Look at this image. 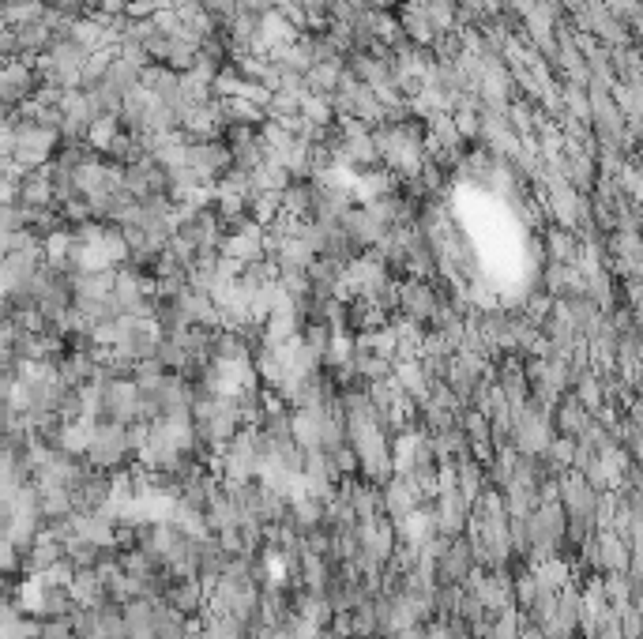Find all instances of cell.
Masks as SVG:
<instances>
[{
    "instance_id": "5bb4252c",
    "label": "cell",
    "mask_w": 643,
    "mask_h": 639,
    "mask_svg": "<svg viewBox=\"0 0 643 639\" xmlns=\"http://www.w3.org/2000/svg\"><path fill=\"white\" fill-rule=\"evenodd\" d=\"M527 572L534 576V583H538V591H561L565 583H572L576 579V564L572 561H565L561 553L557 557H546V561H534V564H527Z\"/></svg>"
},
{
    "instance_id": "f1b7e54d",
    "label": "cell",
    "mask_w": 643,
    "mask_h": 639,
    "mask_svg": "<svg viewBox=\"0 0 643 639\" xmlns=\"http://www.w3.org/2000/svg\"><path fill=\"white\" fill-rule=\"evenodd\" d=\"M316 260V252L305 245V241H298V237H290L283 249L271 256V264L279 267V271H309V264Z\"/></svg>"
},
{
    "instance_id": "30bf717a",
    "label": "cell",
    "mask_w": 643,
    "mask_h": 639,
    "mask_svg": "<svg viewBox=\"0 0 643 639\" xmlns=\"http://www.w3.org/2000/svg\"><path fill=\"white\" fill-rule=\"evenodd\" d=\"M170 305L177 309V316H181L185 324H204V328H219V305H215V301H211L204 290H192V286H185L181 294L173 297Z\"/></svg>"
},
{
    "instance_id": "83f0119b",
    "label": "cell",
    "mask_w": 643,
    "mask_h": 639,
    "mask_svg": "<svg viewBox=\"0 0 643 639\" xmlns=\"http://www.w3.org/2000/svg\"><path fill=\"white\" fill-rule=\"evenodd\" d=\"M53 34H49L46 23H27V27H16V46L23 61H34L38 53H46Z\"/></svg>"
},
{
    "instance_id": "4dcf8cb0",
    "label": "cell",
    "mask_w": 643,
    "mask_h": 639,
    "mask_svg": "<svg viewBox=\"0 0 643 639\" xmlns=\"http://www.w3.org/2000/svg\"><path fill=\"white\" fill-rule=\"evenodd\" d=\"M162 380H166V369H162V361L158 358H143L132 365V384L140 388V395H151V399H155L158 388H162Z\"/></svg>"
},
{
    "instance_id": "836d02e7",
    "label": "cell",
    "mask_w": 643,
    "mask_h": 639,
    "mask_svg": "<svg viewBox=\"0 0 643 639\" xmlns=\"http://www.w3.org/2000/svg\"><path fill=\"white\" fill-rule=\"evenodd\" d=\"M117 132H121L117 117H95V121H91V128H87V136H83V143H87L95 155H98V151L106 155V151H110V143L117 140Z\"/></svg>"
},
{
    "instance_id": "4fadbf2b",
    "label": "cell",
    "mask_w": 643,
    "mask_h": 639,
    "mask_svg": "<svg viewBox=\"0 0 643 639\" xmlns=\"http://www.w3.org/2000/svg\"><path fill=\"white\" fill-rule=\"evenodd\" d=\"M576 252H580V237L572 230L553 226V222L542 230V260L546 264H576Z\"/></svg>"
},
{
    "instance_id": "5b68a950",
    "label": "cell",
    "mask_w": 643,
    "mask_h": 639,
    "mask_svg": "<svg viewBox=\"0 0 643 639\" xmlns=\"http://www.w3.org/2000/svg\"><path fill=\"white\" fill-rule=\"evenodd\" d=\"M136 406H140V388L132 384V376H117L110 384H102V418L117 421V425H132Z\"/></svg>"
},
{
    "instance_id": "7c38bea8",
    "label": "cell",
    "mask_w": 643,
    "mask_h": 639,
    "mask_svg": "<svg viewBox=\"0 0 643 639\" xmlns=\"http://www.w3.org/2000/svg\"><path fill=\"white\" fill-rule=\"evenodd\" d=\"M162 602L177 609L181 617H200L204 613V587H200V579H170L166 591H162Z\"/></svg>"
},
{
    "instance_id": "f35d334b",
    "label": "cell",
    "mask_w": 643,
    "mask_h": 639,
    "mask_svg": "<svg viewBox=\"0 0 643 639\" xmlns=\"http://www.w3.org/2000/svg\"><path fill=\"white\" fill-rule=\"evenodd\" d=\"M61 549H64V561L72 564V568H95L98 553H102V549L91 546V542H83V538H64Z\"/></svg>"
},
{
    "instance_id": "7402d4cb",
    "label": "cell",
    "mask_w": 643,
    "mask_h": 639,
    "mask_svg": "<svg viewBox=\"0 0 643 639\" xmlns=\"http://www.w3.org/2000/svg\"><path fill=\"white\" fill-rule=\"evenodd\" d=\"M392 380L399 384V391H407L414 403H425L429 399V380H425L422 365L410 361H392Z\"/></svg>"
},
{
    "instance_id": "6da1fadb",
    "label": "cell",
    "mask_w": 643,
    "mask_h": 639,
    "mask_svg": "<svg viewBox=\"0 0 643 639\" xmlns=\"http://www.w3.org/2000/svg\"><path fill=\"white\" fill-rule=\"evenodd\" d=\"M128 425H117L110 418H98L95 429H91V440H87V452H83V463L95 470H121L128 463Z\"/></svg>"
},
{
    "instance_id": "8d00e7d4",
    "label": "cell",
    "mask_w": 643,
    "mask_h": 639,
    "mask_svg": "<svg viewBox=\"0 0 643 639\" xmlns=\"http://www.w3.org/2000/svg\"><path fill=\"white\" fill-rule=\"evenodd\" d=\"M68 613H72V594H68V587L46 583V591H42V606H38V617L46 621V617H68Z\"/></svg>"
},
{
    "instance_id": "ee69618b",
    "label": "cell",
    "mask_w": 643,
    "mask_h": 639,
    "mask_svg": "<svg viewBox=\"0 0 643 639\" xmlns=\"http://www.w3.org/2000/svg\"><path fill=\"white\" fill-rule=\"evenodd\" d=\"M128 0H98V12L102 16H125Z\"/></svg>"
},
{
    "instance_id": "7a4b0ae2",
    "label": "cell",
    "mask_w": 643,
    "mask_h": 639,
    "mask_svg": "<svg viewBox=\"0 0 643 639\" xmlns=\"http://www.w3.org/2000/svg\"><path fill=\"white\" fill-rule=\"evenodd\" d=\"M16 121V117H12ZM61 147V132L46 125H34V121H16V162L23 170H42L49 166V158L57 155Z\"/></svg>"
},
{
    "instance_id": "52a82bcc",
    "label": "cell",
    "mask_w": 643,
    "mask_h": 639,
    "mask_svg": "<svg viewBox=\"0 0 643 639\" xmlns=\"http://www.w3.org/2000/svg\"><path fill=\"white\" fill-rule=\"evenodd\" d=\"M189 170H196V177L204 185H215L222 173L230 170V151L222 140H200L189 143Z\"/></svg>"
},
{
    "instance_id": "ab89813d",
    "label": "cell",
    "mask_w": 643,
    "mask_h": 639,
    "mask_svg": "<svg viewBox=\"0 0 643 639\" xmlns=\"http://www.w3.org/2000/svg\"><path fill=\"white\" fill-rule=\"evenodd\" d=\"M38 639H79V636L72 632V621H68V617H46Z\"/></svg>"
},
{
    "instance_id": "8fae6325",
    "label": "cell",
    "mask_w": 643,
    "mask_h": 639,
    "mask_svg": "<svg viewBox=\"0 0 643 639\" xmlns=\"http://www.w3.org/2000/svg\"><path fill=\"white\" fill-rule=\"evenodd\" d=\"M158 414H192V403H196V384L189 376L181 373H166L162 388L155 395Z\"/></svg>"
},
{
    "instance_id": "4316f807",
    "label": "cell",
    "mask_w": 643,
    "mask_h": 639,
    "mask_svg": "<svg viewBox=\"0 0 643 639\" xmlns=\"http://www.w3.org/2000/svg\"><path fill=\"white\" fill-rule=\"evenodd\" d=\"M83 98H87V106H91V113H95V117H117V113H121V98H125V94H117L110 83L95 79V83H83Z\"/></svg>"
},
{
    "instance_id": "ac0fdd59",
    "label": "cell",
    "mask_w": 643,
    "mask_h": 639,
    "mask_svg": "<svg viewBox=\"0 0 643 639\" xmlns=\"http://www.w3.org/2000/svg\"><path fill=\"white\" fill-rule=\"evenodd\" d=\"M346 72L369 87H380L392 79V64L388 57H377V53H346Z\"/></svg>"
},
{
    "instance_id": "b9f144b4",
    "label": "cell",
    "mask_w": 643,
    "mask_h": 639,
    "mask_svg": "<svg viewBox=\"0 0 643 639\" xmlns=\"http://www.w3.org/2000/svg\"><path fill=\"white\" fill-rule=\"evenodd\" d=\"M16 200H19V181L0 173V203H16Z\"/></svg>"
},
{
    "instance_id": "9c48e42d",
    "label": "cell",
    "mask_w": 643,
    "mask_h": 639,
    "mask_svg": "<svg viewBox=\"0 0 643 639\" xmlns=\"http://www.w3.org/2000/svg\"><path fill=\"white\" fill-rule=\"evenodd\" d=\"M38 264H42V252H8V256H0V297L8 301L12 294H19Z\"/></svg>"
},
{
    "instance_id": "484cf974",
    "label": "cell",
    "mask_w": 643,
    "mask_h": 639,
    "mask_svg": "<svg viewBox=\"0 0 643 639\" xmlns=\"http://www.w3.org/2000/svg\"><path fill=\"white\" fill-rule=\"evenodd\" d=\"M0 19L16 31L27 23H42L46 19V4L42 0H0Z\"/></svg>"
},
{
    "instance_id": "277c9868",
    "label": "cell",
    "mask_w": 643,
    "mask_h": 639,
    "mask_svg": "<svg viewBox=\"0 0 643 639\" xmlns=\"http://www.w3.org/2000/svg\"><path fill=\"white\" fill-rule=\"evenodd\" d=\"M34 87H38V79H34L31 61L16 57V61L0 64V110H16V106H23V102L34 94Z\"/></svg>"
},
{
    "instance_id": "60d3db41",
    "label": "cell",
    "mask_w": 643,
    "mask_h": 639,
    "mask_svg": "<svg viewBox=\"0 0 643 639\" xmlns=\"http://www.w3.org/2000/svg\"><path fill=\"white\" fill-rule=\"evenodd\" d=\"M16 155V121L8 117L4 125H0V158H12Z\"/></svg>"
},
{
    "instance_id": "bcb514c9",
    "label": "cell",
    "mask_w": 643,
    "mask_h": 639,
    "mask_svg": "<svg viewBox=\"0 0 643 639\" xmlns=\"http://www.w3.org/2000/svg\"><path fill=\"white\" fill-rule=\"evenodd\" d=\"M0 312H4V297H0Z\"/></svg>"
},
{
    "instance_id": "9a60e30c",
    "label": "cell",
    "mask_w": 643,
    "mask_h": 639,
    "mask_svg": "<svg viewBox=\"0 0 643 639\" xmlns=\"http://www.w3.org/2000/svg\"><path fill=\"white\" fill-rule=\"evenodd\" d=\"M95 354H91V346H79V350H68L61 361H57V376H61L64 388H83V384H91V376H95Z\"/></svg>"
},
{
    "instance_id": "d4e9b609",
    "label": "cell",
    "mask_w": 643,
    "mask_h": 639,
    "mask_svg": "<svg viewBox=\"0 0 643 639\" xmlns=\"http://www.w3.org/2000/svg\"><path fill=\"white\" fill-rule=\"evenodd\" d=\"M245 181H249V196L252 192H283V188L290 185V173H286L279 162L264 158L256 170L245 173Z\"/></svg>"
},
{
    "instance_id": "d6986e66",
    "label": "cell",
    "mask_w": 643,
    "mask_h": 639,
    "mask_svg": "<svg viewBox=\"0 0 643 639\" xmlns=\"http://www.w3.org/2000/svg\"><path fill=\"white\" fill-rule=\"evenodd\" d=\"M19 207H57L53 203V181H49V170H27L19 177Z\"/></svg>"
},
{
    "instance_id": "3957f363",
    "label": "cell",
    "mask_w": 643,
    "mask_h": 639,
    "mask_svg": "<svg viewBox=\"0 0 643 639\" xmlns=\"http://www.w3.org/2000/svg\"><path fill=\"white\" fill-rule=\"evenodd\" d=\"M395 309L418 324H429L440 309V279H395Z\"/></svg>"
},
{
    "instance_id": "d590c367",
    "label": "cell",
    "mask_w": 643,
    "mask_h": 639,
    "mask_svg": "<svg viewBox=\"0 0 643 639\" xmlns=\"http://www.w3.org/2000/svg\"><path fill=\"white\" fill-rule=\"evenodd\" d=\"M95 621L102 639H128L125 617H121V606H117V602H102V606L95 609Z\"/></svg>"
},
{
    "instance_id": "8992f818",
    "label": "cell",
    "mask_w": 643,
    "mask_h": 639,
    "mask_svg": "<svg viewBox=\"0 0 643 639\" xmlns=\"http://www.w3.org/2000/svg\"><path fill=\"white\" fill-rule=\"evenodd\" d=\"M471 568H474V557H471V542H467V534L448 538L444 549H440V557H437V583H444V587H459Z\"/></svg>"
},
{
    "instance_id": "f6af8a7d",
    "label": "cell",
    "mask_w": 643,
    "mask_h": 639,
    "mask_svg": "<svg viewBox=\"0 0 643 639\" xmlns=\"http://www.w3.org/2000/svg\"><path fill=\"white\" fill-rule=\"evenodd\" d=\"M4 121H8V110H0V125H4Z\"/></svg>"
},
{
    "instance_id": "2e32d148",
    "label": "cell",
    "mask_w": 643,
    "mask_h": 639,
    "mask_svg": "<svg viewBox=\"0 0 643 639\" xmlns=\"http://www.w3.org/2000/svg\"><path fill=\"white\" fill-rule=\"evenodd\" d=\"M587 421H591V414L576 403V395H572V391H565V395L553 403V433H557V437L576 440L583 429H587Z\"/></svg>"
},
{
    "instance_id": "cb8c5ba5",
    "label": "cell",
    "mask_w": 643,
    "mask_h": 639,
    "mask_svg": "<svg viewBox=\"0 0 643 639\" xmlns=\"http://www.w3.org/2000/svg\"><path fill=\"white\" fill-rule=\"evenodd\" d=\"M350 369L358 376L361 384H377V380H388L392 376V361L373 354V350H361L354 346V358H350Z\"/></svg>"
},
{
    "instance_id": "44dd1931",
    "label": "cell",
    "mask_w": 643,
    "mask_h": 639,
    "mask_svg": "<svg viewBox=\"0 0 643 639\" xmlns=\"http://www.w3.org/2000/svg\"><path fill=\"white\" fill-rule=\"evenodd\" d=\"M350 512L358 523H373L384 515V500H380V485H369V482H358L350 485Z\"/></svg>"
},
{
    "instance_id": "ba28073f",
    "label": "cell",
    "mask_w": 643,
    "mask_h": 639,
    "mask_svg": "<svg viewBox=\"0 0 643 639\" xmlns=\"http://www.w3.org/2000/svg\"><path fill=\"white\" fill-rule=\"evenodd\" d=\"M222 136H226L222 143H226V151H230V166H234V170L249 173L267 158L264 143H260V132H256V128H226Z\"/></svg>"
},
{
    "instance_id": "e575fe53",
    "label": "cell",
    "mask_w": 643,
    "mask_h": 639,
    "mask_svg": "<svg viewBox=\"0 0 643 639\" xmlns=\"http://www.w3.org/2000/svg\"><path fill=\"white\" fill-rule=\"evenodd\" d=\"M102 83H110L117 94H128L132 87H140V68L121 61V57H113L110 68H106V76H102Z\"/></svg>"
},
{
    "instance_id": "e0dca14e",
    "label": "cell",
    "mask_w": 643,
    "mask_h": 639,
    "mask_svg": "<svg viewBox=\"0 0 643 639\" xmlns=\"http://www.w3.org/2000/svg\"><path fill=\"white\" fill-rule=\"evenodd\" d=\"M68 594H72V606L79 609H98L102 602H110L106 598V583H102L95 568H76V576L68 583Z\"/></svg>"
},
{
    "instance_id": "603a6c76",
    "label": "cell",
    "mask_w": 643,
    "mask_h": 639,
    "mask_svg": "<svg viewBox=\"0 0 643 639\" xmlns=\"http://www.w3.org/2000/svg\"><path fill=\"white\" fill-rule=\"evenodd\" d=\"M482 489H486V470H482L478 459H463V463H455V493L463 497L467 508H474V500H478Z\"/></svg>"
},
{
    "instance_id": "f546056e",
    "label": "cell",
    "mask_w": 643,
    "mask_h": 639,
    "mask_svg": "<svg viewBox=\"0 0 643 639\" xmlns=\"http://www.w3.org/2000/svg\"><path fill=\"white\" fill-rule=\"evenodd\" d=\"M72 245H76L72 230H68V226H57L53 234L42 237V260H46L49 267H57V271H64V260H68Z\"/></svg>"
},
{
    "instance_id": "74e56055",
    "label": "cell",
    "mask_w": 643,
    "mask_h": 639,
    "mask_svg": "<svg viewBox=\"0 0 643 639\" xmlns=\"http://www.w3.org/2000/svg\"><path fill=\"white\" fill-rule=\"evenodd\" d=\"M95 249L102 252L106 267H125L128 264V241H125V234H121L117 226H110V230H106V237L98 241Z\"/></svg>"
},
{
    "instance_id": "1f68e13d",
    "label": "cell",
    "mask_w": 643,
    "mask_h": 639,
    "mask_svg": "<svg viewBox=\"0 0 643 639\" xmlns=\"http://www.w3.org/2000/svg\"><path fill=\"white\" fill-rule=\"evenodd\" d=\"M185 621L177 609H170L166 602L155 606V624H151V639H185Z\"/></svg>"
},
{
    "instance_id": "d6a6232c",
    "label": "cell",
    "mask_w": 643,
    "mask_h": 639,
    "mask_svg": "<svg viewBox=\"0 0 643 639\" xmlns=\"http://www.w3.org/2000/svg\"><path fill=\"white\" fill-rule=\"evenodd\" d=\"M283 215V192H252L249 196V219L256 226H267Z\"/></svg>"
},
{
    "instance_id": "ffe728a7",
    "label": "cell",
    "mask_w": 643,
    "mask_h": 639,
    "mask_svg": "<svg viewBox=\"0 0 643 639\" xmlns=\"http://www.w3.org/2000/svg\"><path fill=\"white\" fill-rule=\"evenodd\" d=\"M34 493H38V515H42V523L68 519V515L76 512L72 493H68L64 485H34Z\"/></svg>"
},
{
    "instance_id": "7bdbcfd3",
    "label": "cell",
    "mask_w": 643,
    "mask_h": 639,
    "mask_svg": "<svg viewBox=\"0 0 643 639\" xmlns=\"http://www.w3.org/2000/svg\"><path fill=\"white\" fill-rule=\"evenodd\" d=\"M42 4H46V8H57V12H64V16H83V4H79V0H42Z\"/></svg>"
}]
</instances>
